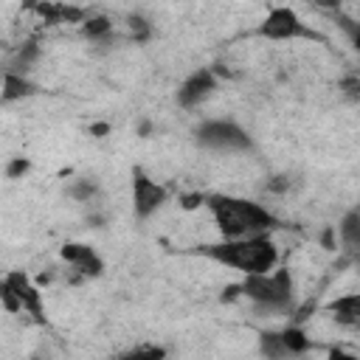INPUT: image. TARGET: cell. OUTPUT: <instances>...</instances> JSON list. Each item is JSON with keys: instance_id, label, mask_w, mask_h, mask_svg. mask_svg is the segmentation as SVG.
Segmentation results:
<instances>
[{"instance_id": "cell-1", "label": "cell", "mask_w": 360, "mask_h": 360, "mask_svg": "<svg viewBox=\"0 0 360 360\" xmlns=\"http://www.w3.org/2000/svg\"><path fill=\"white\" fill-rule=\"evenodd\" d=\"M205 205L214 217V225L222 239H245V236H262L276 228V214L264 208L262 202H253L248 197L233 194H208Z\"/></svg>"}, {"instance_id": "cell-2", "label": "cell", "mask_w": 360, "mask_h": 360, "mask_svg": "<svg viewBox=\"0 0 360 360\" xmlns=\"http://www.w3.org/2000/svg\"><path fill=\"white\" fill-rule=\"evenodd\" d=\"M200 253L208 256L211 262L222 264V267H231V270L242 273V276L270 273V270L278 267V248H276L270 233L211 242V245H202Z\"/></svg>"}, {"instance_id": "cell-3", "label": "cell", "mask_w": 360, "mask_h": 360, "mask_svg": "<svg viewBox=\"0 0 360 360\" xmlns=\"http://www.w3.org/2000/svg\"><path fill=\"white\" fill-rule=\"evenodd\" d=\"M239 292L264 312H287L295 304V278L290 267H276L270 273H253V276H242Z\"/></svg>"}, {"instance_id": "cell-4", "label": "cell", "mask_w": 360, "mask_h": 360, "mask_svg": "<svg viewBox=\"0 0 360 360\" xmlns=\"http://www.w3.org/2000/svg\"><path fill=\"white\" fill-rule=\"evenodd\" d=\"M256 34L262 39H270V42H290V39H318V31H312L301 14L290 6H276L264 14V20L259 22Z\"/></svg>"}, {"instance_id": "cell-5", "label": "cell", "mask_w": 360, "mask_h": 360, "mask_svg": "<svg viewBox=\"0 0 360 360\" xmlns=\"http://www.w3.org/2000/svg\"><path fill=\"white\" fill-rule=\"evenodd\" d=\"M197 143L214 152H245L250 149V135L231 118H208L197 127Z\"/></svg>"}, {"instance_id": "cell-6", "label": "cell", "mask_w": 360, "mask_h": 360, "mask_svg": "<svg viewBox=\"0 0 360 360\" xmlns=\"http://www.w3.org/2000/svg\"><path fill=\"white\" fill-rule=\"evenodd\" d=\"M129 188H132V214H135V219H149V217H155L163 205H166V200H169V191H166V186L163 183H158L146 169H141V166H135L132 169V174H129Z\"/></svg>"}, {"instance_id": "cell-7", "label": "cell", "mask_w": 360, "mask_h": 360, "mask_svg": "<svg viewBox=\"0 0 360 360\" xmlns=\"http://www.w3.org/2000/svg\"><path fill=\"white\" fill-rule=\"evenodd\" d=\"M214 90H217V73H214L211 68H197V70H191V73L180 82V87H177V104H180L183 110H194V107H200Z\"/></svg>"}, {"instance_id": "cell-8", "label": "cell", "mask_w": 360, "mask_h": 360, "mask_svg": "<svg viewBox=\"0 0 360 360\" xmlns=\"http://www.w3.org/2000/svg\"><path fill=\"white\" fill-rule=\"evenodd\" d=\"M3 284L17 295L22 312H28L34 321H45V315H42V292L37 290V284H34L22 270H11V273H6Z\"/></svg>"}, {"instance_id": "cell-9", "label": "cell", "mask_w": 360, "mask_h": 360, "mask_svg": "<svg viewBox=\"0 0 360 360\" xmlns=\"http://www.w3.org/2000/svg\"><path fill=\"white\" fill-rule=\"evenodd\" d=\"M62 259L68 262V267L82 276V278H96L104 273V259L98 256L96 248L90 245H79V242H70L62 248Z\"/></svg>"}, {"instance_id": "cell-10", "label": "cell", "mask_w": 360, "mask_h": 360, "mask_svg": "<svg viewBox=\"0 0 360 360\" xmlns=\"http://www.w3.org/2000/svg\"><path fill=\"white\" fill-rule=\"evenodd\" d=\"M340 250L349 256H360V208H349L338 222Z\"/></svg>"}, {"instance_id": "cell-11", "label": "cell", "mask_w": 360, "mask_h": 360, "mask_svg": "<svg viewBox=\"0 0 360 360\" xmlns=\"http://www.w3.org/2000/svg\"><path fill=\"white\" fill-rule=\"evenodd\" d=\"M329 315H332V321L340 323V326H360V290H357V292L338 295V298L329 304Z\"/></svg>"}, {"instance_id": "cell-12", "label": "cell", "mask_w": 360, "mask_h": 360, "mask_svg": "<svg viewBox=\"0 0 360 360\" xmlns=\"http://www.w3.org/2000/svg\"><path fill=\"white\" fill-rule=\"evenodd\" d=\"M34 93H37V84H34L28 76H22V73H8V70H6V76H3V104L22 101V98H28V96H34Z\"/></svg>"}, {"instance_id": "cell-13", "label": "cell", "mask_w": 360, "mask_h": 360, "mask_svg": "<svg viewBox=\"0 0 360 360\" xmlns=\"http://www.w3.org/2000/svg\"><path fill=\"white\" fill-rule=\"evenodd\" d=\"M259 354H262L264 360H295V357L290 354L284 338H281V329H278V332H276V329H267V332L259 335Z\"/></svg>"}, {"instance_id": "cell-14", "label": "cell", "mask_w": 360, "mask_h": 360, "mask_svg": "<svg viewBox=\"0 0 360 360\" xmlns=\"http://www.w3.org/2000/svg\"><path fill=\"white\" fill-rule=\"evenodd\" d=\"M281 338H284V343H287V349H290V354L292 357H301V354H307L309 349H312V338H309V332L304 329V326H287V329H281Z\"/></svg>"}, {"instance_id": "cell-15", "label": "cell", "mask_w": 360, "mask_h": 360, "mask_svg": "<svg viewBox=\"0 0 360 360\" xmlns=\"http://www.w3.org/2000/svg\"><path fill=\"white\" fill-rule=\"evenodd\" d=\"M112 34V20L110 17H101V14H90L84 22H82V37L93 39V42H104L107 37Z\"/></svg>"}, {"instance_id": "cell-16", "label": "cell", "mask_w": 360, "mask_h": 360, "mask_svg": "<svg viewBox=\"0 0 360 360\" xmlns=\"http://www.w3.org/2000/svg\"><path fill=\"white\" fill-rule=\"evenodd\" d=\"M121 360H166V349H163V346L143 343V346H135V349L124 352Z\"/></svg>"}, {"instance_id": "cell-17", "label": "cell", "mask_w": 360, "mask_h": 360, "mask_svg": "<svg viewBox=\"0 0 360 360\" xmlns=\"http://www.w3.org/2000/svg\"><path fill=\"white\" fill-rule=\"evenodd\" d=\"M129 37L135 39V42H143V39H149V34H152V25L143 20V17H129Z\"/></svg>"}, {"instance_id": "cell-18", "label": "cell", "mask_w": 360, "mask_h": 360, "mask_svg": "<svg viewBox=\"0 0 360 360\" xmlns=\"http://www.w3.org/2000/svg\"><path fill=\"white\" fill-rule=\"evenodd\" d=\"M96 194V183H90L87 177L84 180H79L76 186H70V197L73 200H79V202H90V197Z\"/></svg>"}, {"instance_id": "cell-19", "label": "cell", "mask_w": 360, "mask_h": 360, "mask_svg": "<svg viewBox=\"0 0 360 360\" xmlns=\"http://www.w3.org/2000/svg\"><path fill=\"white\" fill-rule=\"evenodd\" d=\"M28 169H31V163H28L25 158H11L8 166H6V177H8V180H17V177H22Z\"/></svg>"}, {"instance_id": "cell-20", "label": "cell", "mask_w": 360, "mask_h": 360, "mask_svg": "<svg viewBox=\"0 0 360 360\" xmlns=\"http://www.w3.org/2000/svg\"><path fill=\"white\" fill-rule=\"evenodd\" d=\"M343 28H346V34H349L352 48L360 53V17H357V20H343Z\"/></svg>"}, {"instance_id": "cell-21", "label": "cell", "mask_w": 360, "mask_h": 360, "mask_svg": "<svg viewBox=\"0 0 360 360\" xmlns=\"http://www.w3.org/2000/svg\"><path fill=\"white\" fill-rule=\"evenodd\" d=\"M0 298H3V304H6V309H8V312H22V307H20L17 295H14L6 284H0Z\"/></svg>"}, {"instance_id": "cell-22", "label": "cell", "mask_w": 360, "mask_h": 360, "mask_svg": "<svg viewBox=\"0 0 360 360\" xmlns=\"http://www.w3.org/2000/svg\"><path fill=\"white\" fill-rule=\"evenodd\" d=\"M326 360H360V354H354V352H349L343 346H332L326 352Z\"/></svg>"}, {"instance_id": "cell-23", "label": "cell", "mask_w": 360, "mask_h": 360, "mask_svg": "<svg viewBox=\"0 0 360 360\" xmlns=\"http://www.w3.org/2000/svg\"><path fill=\"white\" fill-rule=\"evenodd\" d=\"M343 93L349 96V98H360V76H349V79H343Z\"/></svg>"}, {"instance_id": "cell-24", "label": "cell", "mask_w": 360, "mask_h": 360, "mask_svg": "<svg viewBox=\"0 0 360 360\" xmlns=\"http://www.w3.org/2000/svg\"><path fill=\"white\" fill-rule=\"evenodd\" d=\"M37 360H42V357H37Z\"/></svg>"}]
</instances>
